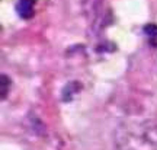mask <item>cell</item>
<instances>
[{
    "instance_id": "obj_1",
    "label": "cell",
    "mask_w": 157,
    "mask_h": 150,
    "mask_svg": "<svg viewBox=\"0 0 157 150\" xmlns=\"http://www.w3.org/2000/svg\"><path fill=\"white\" fill-rule=\"evenodd\" d=\"M115 150H157V122L132 120L115 130Z\"/></svg>"
},
{
    "instance_id": "obj_2",
    "label": "cell",
    "mask_w": 157,
    "mask_h": 150,
    "mask_svg": "<svg viewBox=\"0 0 157 150\" xmlns=\"http://www.w3.org/2000/svg\"><path fill=\"white\" fill-rule=\"evenodd\" d=\"M36 0H19L16 3V12L22 19H31L35 13Z\"/></svg>"
},
{
    "instance_id": "obj_3",
    "label": "cell",
    "mask_w": 157,
    "mask_h": 150,
    "mask_svg": "<svg viewBox=\"0 0 157 150\" xmlns=\"http://www.w3.org/2000/svg\"><path fill=\"white\" fill-rule=\"evenodd\" d=\"M0 83H2V99H6L7 92H9V85H10V80H9V77H7L6 74H2V80H0Z\"/></svg>"
},
{
    "instance_id": "obj_4",
    "label": "cell",
    "mask_w": 157,
    "mask_h": 150,
    "mask_svg": "<svg viewBox=\"0 0 157 150\" xmlns=\"http://www.w3.org/2000/svg\"><path fill=\"white\" fill-rule=\"evenodd\" d=\"M144 34H147L151 38H157V25L154 23H148L144 26Z\"/></svg>"
}]
</instances>
